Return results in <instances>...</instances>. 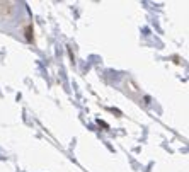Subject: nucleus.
Masks as SVG:
<instances>
[]
</instances>
